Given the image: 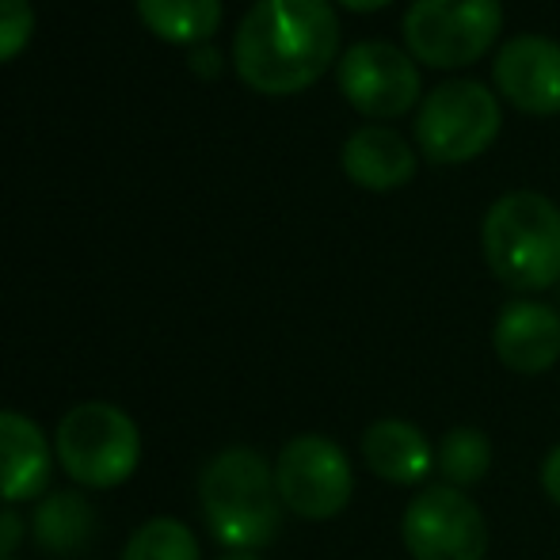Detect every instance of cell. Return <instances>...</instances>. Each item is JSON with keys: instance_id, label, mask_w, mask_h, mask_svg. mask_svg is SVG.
Listing matches in <instances>:
<instances>
[{"instance_id": "4", "label": "cell", "mask_w": 560, "mask_h": 560, "mask_svg": "<svg viewBox=\"0 0 560 560\" xmlns=\"http://www.w3.org/2000/svg\"><path fill=\"white\" fill-rule=\"evenodd\" d=\"M54 454L81 488H118L141 465V431L112 400H84L61 416Z\"/></svg>"}, {"instance_id": "24", "label": "cell", "mask_w": 560, "mask_h": 560, "mask_svg": "<svg viewBox=\"0 0 560 560\" xmlns=\"http://www.w3.org/2000/svg\"><path fill=\"white\" fill-rule=\"evenodd\" d=\"M218 560H259L256 553H241V549H229L225 557H218Z\"/></svg>"}, {"instance_id": "5", "label": "cell", "mask_w": 560, "mask_h": 560, "mask_svg": "<svg viewBox=\"0 0 560 560\" xmlns=\"http://www.w3.org/2000/svg\"><path fill=\"white\" fill-rule=\"evenodd\" d=\"M503 126L500 100L480 81H443L420 100L412 133L431 164H465L495 141Z\"/></svg>"}, {"instance_id": "20", "label": "cell", "mask_w": 560, "mask_h": 560, "mask_svg": "<svg viewBox=\"0 0 560 560\" xmlns=\"http://www.w3.org/2000/svg\"><path fill=\"white\" fill-rule=\"evenodd\" d=\"M23 541V518L12 511V503H0V560H8Z\"/></svg>"}, {"instance_id": "21", "label": "cell", "mask_w": 560, "mask_h": 560, "mask_svg": "<svg viewBox=\"0 0 560 560\" xmlns=\"http://www.w3.org/2000/svg\"><path fill=\"white\" fill-rule=\"evenodd\" d=\"M187 66L195 69L199 77H218L222 73V50H214V46H191V54H187Z\"/></svg>"}, {"instance_id": "7", "label": "cell", "mask_w": 560, "mask_h": 560, "mask_svg": "<svg viewBox=\"0 0 560 560\" xmlns=\"http://www.w3.org/2000/svg\"><path fill=\"white\" fill-rule=\"evenodd\" d=\"M275 485H279L282 508L310 523H328L351 503L354 472L343 446L328 435L305 431L294 435L275 457Z\"/></svg>"}, {"instance_id": "22", "label": "cell", "mask_w": 560, "mask_h": 560, "mask_svg": "<svg viewBox=\"0 0 560 560\" xmlns=\"http://www.w3.org/2000/svg\"><path fill=\"white\" fill-rule=\"evenodd\" d=\"M541 488H546V495L560 508V443L541 462Z\"/></svg>"}, {"instance_id": "15", "label": "cell", "mask_w": 560, "mask_h": 560, "mask_svg": "<svg viewBox=\"0 0 560 560\" xmlns=\"http://www.w3.org/2000/svg\"><path fill=\"white\" fill-rule=\"evenodd\" d=\"M100 530V515L81 492H46L31 518L38 549L50 557H77L92 546Z\"/></svg>"}, {"instance_id": "18", "label": "cell", "mask_w": 560, "mask_h": 560, "mask_svg": "<svg viewBox=\"0 0 560 560\" xmlns=\"http://www.w3.org/2000/svg\"><path fill=\"white\" fill-rule=\"evenodd\" d=\"M199 538L179 518H149L130 534L122 549V560H199Z\"/></svg>"}, {"instance_id": "11", "label": "cell", "mask_w": 560, "mask_h": 560, "mask_svg": "<svg viewBox=\"0 0 560 560\" xmlns=\"http://www.w3.org/2000/svg\"><path fill=\"white\" fill-rule=\"evenodd\" d=\"M492 347H495V359L511 374H526V377L546 374L560 359V313L546 302L515 298L495 317Z\"/></svg>"}, {"instance_id": "19", "label": "cell", "mask_w": 560, "mask_h": 560, "mask_svg": "<svg viewBox=\"0 0 560 560\" xmlns=\"http://www.w3.org/2000/svg\"><path fill=\"white\" fill-rule=\"evenodd\" d=\"M31 31H35L31 0H0V61L15 58L31 43Z\"/></svg>"}, {"instance_id": "6", "label": "cell", "mask_w": 560, "mask_h": 560, "mask_svg": "<svg viewBox=\"0 0 560 560\" xmlns=\"http://www.w3.org/2000/svg\"><path fill=\"white\" fill-rule=\"evenodd\" d=\"M405 46L431 69H462L485 58L503 27L500 0H412L405 12Z\"/></svg>"}, {"instance_id": "23", "label": "cell", "mask_w": 560, "mask_h": 560, "mask_svg": "<svg viewBox=\"0 0 560 560\" xmlns=\"http://www.w3.org/2000/svg\"><path fill=\"white\" fill-rule=\"evenodd\" d=\"M343 8H351V12H374V8H385L393 4V0H339Z\"/></svg>"}, {"instance_id": "16", "label": "cell", "mask_w": 560, "mask_h": 560, "mask_svg": "<svg viewBox=\"0 0 560 560\" xmlns=\"http://www.w3.org/2000/svg\"><path fill=\"white\" fill-rule=\"evenodd\" d=\"M138 15L168 43H207L222 23V0H138Z\"/></svg>"}, {"instance_id": "8", "label": "cell", "mask_w": 560, "mask_h": 560, "mask_svg": "<svg viewBox=\"0 0 560 560\" xmlns=\"http://www.w3.org/2000/svg\"><path fill=\"white\" fill-rule=\"evenodd\" d=\"M400 541L412 560H485L488 518L462 488L431 485L400 515Z\"/></svg>"}, {"instance_id": "13", "label": "cell", "mask_w": 560, "mask_h": 560, "mask_svg": "<svg viewBox=\"0 0 560 560\" xmlns=\"http://www.w3.org/2000/svg\"><path fill=\"white\" fill-rule=\"evenodd\" d=\"M347 179L366 191H397V187L412 184L416 176V149L400 138L389 126H359L351 138L343 141V153H339Z\"/></svg>"}, {"instance_id": "14", "label": "cell", "mask_w": 560, "mask_h": 560, "mask_svg": "<svg viewBox=\"0 0 560 560\" xmlns=\"http://www.w3.org/2000/svg\"><path fill=\"white\" fill-rule=\"evenodd\" d=\"M362 462L385 485H420L435 469V446L428 443L416 423L408 420H377L362 431Z\"/></svg>"}, {"instance_id": "17", "label": "cell", "mask_w": 560, "mask_h": 560, "mask_svg": "<svg viewBox=\"0 0 560 560\" xmlns=\"http://www.w3.org/2000/svg\"><path fill=\"white\" fill-rule=\"evenodd\" d=\"M435 469L450 488H472L488 477L492 469V439L488 431L462 423V428H450L435 446Z\"/></svg>"}, {"instance_id": "3", "label": "cell", "mask_w": 560, "mask_h": 560, "mask_svg": "<svg viewBox=\"0 0 560 560\" xmlns=\"http://www.w3.org/2000/svg\"><path fill=\"white\" fill-rule=\"evenodd\" d=\"M485 264L508 290L538 294L560 282V207L538 191H508L480 225Z\"/></svg>"}, {"instance_id": "12", "label": "cell", "mask_w": 560, "mask_h": 560, "mask_svg": "<svg viewBox=\"0 0 560 560\" xmlns=\"http://www.w3.org/2000/svg\"><path fill=\"white\" fill-rule=\"evenodd\" d=\"M54 446L31 416L0 408V503L46 495L54 477Z\"/></svg>"}, {"instance_id": "10", "label": "cell", "mask_w": 560, "mask_h": 560, "mask_svg": "<svg viewBox=\"0 0 560 560\" xmlns=\"http://www.w3.org/2000/svg\"><path fill=\"white\" fill-rule=\"evenodd\" d=\"M492 81L518 112L560 115V43L546 35H518L495 50Z\"/></svg>"}, {"instance_id": "2", "label": "cell", "mask_w": 560, "mask_h": 560, "mask_svg": "<svg viewBox=\"0 0 560 560\" xmlns=\"http://www.w3.org/2000/svg\"><path fill=\"white\" fill-rule=\"evenodd\" d=\"M202 515L225 549L256 553L282 530V495L275 465L252 446H229L202 469Z\"/></svg>"}, {"instance_id": "9", "label": "cell", "mask_w": 560, "mask_h": 560, "mask_svg": "<svg viewBox=\"0 0 560 560\" xmlns=\"http://www.w3.org/2000/svg\"><path fill=\"white\" fill-rule=\"evenodd\" d=\"M336 81L343 100L366 118H400L420 104V69L412 54L385 38H362L339 58Z\"/></svg>"}, {"instance_id": "1", "label": "cell", "mask_w": 560, "mask_h": 560, "mask_svg": "<svg viewBox=\"0 0 560 560\" xmlns=\"http://www.w3.org/2000/svg\"><path fill=\"white\" fill-rule=\"evenodd\" d=\"M336 54L339 20L328 0H256L233 35L236 73L267 96L317 84Z\"/></svg>"}]
</instances>
